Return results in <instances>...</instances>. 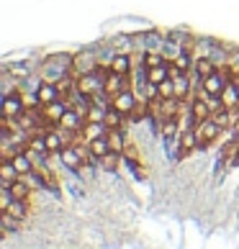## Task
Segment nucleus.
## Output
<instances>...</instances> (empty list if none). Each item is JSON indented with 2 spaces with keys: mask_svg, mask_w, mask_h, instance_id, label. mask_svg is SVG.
I'll list each match as a JSON object with an SVG mask.
<instances>
[{
  "mask_svg": "<svg viewBox=\"0 0 239 249\" xmlns=\"http://www.w3.org/2000/svg\"><path fill=\"white\" fill-rule=\"evenodd\" d=\"M211 62H214L216 67H226V62H229V52H224L221 44H216L214 52H211Z\"/></svg>",
  "mask_w": 239,
  "mask_h": 249,
  "instance_id": "23",
  "label": "nucleus"
},
{
  "mask_svg": "<svg viewBox=\"0 0 239 249\" xmlns=\"http://www.w3.org/2000/svg\"><path fill=\"white\" fill-rule=\"evenodd\" d=\"M196 149H201V139H198L196 128H185V131H180V136H178V154L188 157Z\"/></svg>",
  "mask_w": 239,
  "mask_h": 249,
  "instance_id": "5",
  "label": "nucleus"
},
{
  "mask_svg": "<svg viewBox=\"0 0 239 249\" xmlns=\"http://www.w3.org/2000/svg\"><path fill=\"white\" fill-rule=\"evenodd\" d=\"M111 47L116 52H124V54H139V47H136V36H129V34H121L111 41Z\"/></svg>",
  "mask_w": 239,
  "mask_h": 249,
  "instance_id": "9",
  "label": "nucleus"
},
{
  "mask_svg": "<svg viewBox=\"0 0 239 249\" xmlns=\"http://www.w3.org/2000/svg\"><path fill=\"white\" fill-rule=\"evenodd\" d=\"M108 70L118 72V75H131V70H134V54L116 52V57H113L111 64H108Z\"/></svg>",
  "mask_w": 239,
  "mask_h": 249,
  "instance_id": "8",
  "label": "nucleus"
},
{
  "mask_svg": "<svg viewBox=\"0 0 239 249\" xmlns=\"http://www.w3.org/2000/svg\"><path fill=\"white\" fill-rule=\"evenodd\" d=\"M36 95H39L41 106H49V103H54V100H59V98H62L59 88H57V82H49V80H41V85L36 88Z\"/></svg>",
  "mask_w": 239,
  "mask_h": 249,
  "instance_id": "7",
  "label": "nucleus"
},
{
  "mask_svg": "<svg viewBox=\"0 0 239 249\" xmlns=\"http://www.w3.org/2000/svg\"><path fill=\"white\" fill-rule=\"evenodd\" d=\"M160 52L165 54V59H167V62H172V59H175L178 54L183 52V44H180V41H175V39H170V36H167V39H165V44H162V49H160Z\"/></svg>",
  "mask_w": 239,
  "mask_h": 249,
  "instance_id": "20",
  "label": "nucleus"
},
{
  "mask_svg": "<svg viewBox=\"0 0 239 249\" xmlns=\"http://www.w3.org/2000/svg\"><path fill=\"white\" fill-rule=\"evenodd\" d=\"M170 64H172V67H175L178 72H190V70H193V64H196V57H193L190 52L183 49V52H180V54H178V57L172 59Z\"/></svg>",
  "mask_w": 239,
  "mask_h": 249,
  "instance_id": "16",
  "label": "nucleus"
},
{
  "mask_svg": "<svg viewBox=\"0 0 239 249\" xmlns=\"http://www.w3.org/2000/svg\"><path fill=\"white\" fill-rule=\"evenodd\" d=\"M165 39H167V34L162 31H144L136 36V47H139V52H147V49H162Z\"/></svg>",
  "mask_w": 239,
  "mask_h": 249,
  "instance_id": "6",
  "label": "nucleus"
},
{
  "mask_svg": "<svg viewBox=\"0 0 239 249\" xmlns=\"http://www.w3.org/2000/svg\"><path fill=\"white\" fill-rule=\"evenodd\" d=\"M237 152H239V142H237Z\"/></svg>",
  "mask_w": 239,
  "mask_h": 249,
  "instance_id": "25",
  "label": "nucleus"
},
{
  "mask_svg": "<svg viewBox=\"0 0 239 249\" xmlns=\"http://www.w3.org/2000/svg\"><path fill=\"white\" fill-rule=\"evenodd\" d=\"M111 106H113L116 110H121V113L129 118V116H131V110L139 106V95H136L134 88H126V90H121L118 95L111 98Z\"/></svg>",
  "mask_w": 239,
  "mask_h": 249,
  "instance_id": "2",
  "label": "nucleus"
},
{
  "mask_svg": "<svg viewBox=\"0 0 239 249\" xmlns=\"http://www.w3.org/2000/svg\"><path fill=\"white\" fill-rule=\"evenodd\" d=\"M98 67H100V62H98L95 52H77V54H72V72H75V75H85V72H93Z\"/></svg>",
  "mask_w": 239,
  "mask_h": 249,
  "instance_id": "3",
  "label": "nucleus"
},
{
  "mask_svg": "<svg viewBox=\"0 0 239 249\" xmlns=\"http://www.w3.org/2000/svg\"><path fill=\"white\" fill-rule=\"evenodd\" d=\"M26 100H23V93L16 90V93H8L3 95V118H18L26 113Z\"/></svg>",
  "mask_w": 239,
  "mask_h": 249,
  "instance_id": "1",
  "label": "nucleus"
},
{
  "mask_svg": "<svg viewBox=\"0 0 239 249\" xmlns=\"http://www.w3.org/2000/svg\"><path fill=\"white\" fill-rule=\"evenodd\" d=\"M88 149H90V154L93 157H103V154H108L111 152V144H108V136H98V139H90L88 142Z\"/></svg>",
  "mask_w": 239,
  "mask_h": 249,
  "instance_id": "17",
  "label": "nucleus"
},
{
  "mask_svg": "<svg viewBox=\"0 0 239 249\" xmlns=\"http://www.w3.org/2000/svg\"><path fill=\"white\" fill-rule=\"evenodd\" d=\"M221 98L224 108H237V100H239V85H234V82H229V85L224 88V93L219 95Z\"/></svg>",
  "mask_w": 239,
  "mask_h": 249,
  "instance_id": "18",
  "label": "nucleus"
},
{
  "mask_svg": "<svg viewBox=\"0 0 239 249\" xmlns=\"http://www.w3.org/2000/svg\"><path fill=\"white\" fill-rule=\"evenodd\" d=\"M216 41L214 39H196V47H193V57H211V52H214Z\"/></svg>",
  "mask_w": 239,
  "mask_h": 249,
  "instance_id": "19",
  "label": "nucleus"
},
{
  "mask_svg": "<svg viewBox=\"0 0 239 249\" xmlns=\"http://www.w3.org/2000/svg\"><path fill=\"white\" fill-rule=\"evenodd\" d=\"M196 131H198V139H201V149H206V146H211L219 139V134H221L224 128L219 126L214 118H206V121L196 124Z\"/></svg>",
  "mask_w": 239,
  "mask_h": 249,
  "instance_id": "4",
  "label": "nucleus"
},
{
  "mask_svg": "<svg viewBox=\"0 0 239 249\" xmlns=\"http://www.w3.org/2000/svg\"><path fill=\"white\" fill-rule=\"evenodd\" d=\"M82 134H85V139H98V136H106L108 134V126L100 124V121H85V126H82Z\"/></svg>",
  "mask_w": 239,
  "mask_h": 249,
  "instance_id": "15",
  "label": "nucleus"
},
{
  "mask_svg": "<svg viewBox=\"0 0 239 249\" xmlns=\"http://www.w3.org/2000/svg\"><path fill=\"white\" fill-rule=\"evenodd\" d=\"M124 121H126V116L121 113V110H116L113 106L106 110V121H103V124H106L108 128H124Z\"/></svg>",
  "mask_w": 239,
  "mask_h": 249,
  "instance_id": "21",
  "label": "nucleus"
},
{
  "mask_svg": "<svg viewBox=\"0 0 239 249\" xmlns=\"http://www.w3.org/2000/svg\"><path fill=\"white\" fill-rule=\"evenodd\" d=\"M108 144H111V152L124 154L126 152V136H124V128H108Z\"/></svg>",
  "mask_w": 239,
  "mask_h": 249,
  "instance_id": "13",
  "label": "nucleus"
},
{
  "mask_svg": "<svg viewBox=\"0 0 239 249\" xmlns=\"http://www.w3.org/2000/svg\"><path fill=\"white\" fill-rule=\"evenodd\" d=\"M118 164H121V154H118V152H108V154H103L98 160V167L103 172H108V175H113L118 170Z\"/></svg>",
  "mask_w": 239,
  "mask_h": 249,
  "instance_id": "14",
  "label": "nucleus"
},
{
  "mask_svg": "<svg viewBox=\"0 0 239 249\" xmlns=\"http://www.w3.org/2000/svg\"><path fill=\"white\" fill-rule=\"evenodd\" d=\"M190 113H193V118L201 124V121H206V118H211V106H208V100L206 98H201V95H196L193 98V103H190Z\"/></svg>",
  "mask_w": 239,
  "mask_h": 249,
  "instance_id": "10",
  "label": "nucleus"
},
{
  "mask_svg": "<svg viewBox=\"0 0 239 249\" xmlns=\"http://www.w3.org/2000/svg\"><path fill=\"white\" fill-rule=\"evenodd\" d=\"M5 72H11V75H13V77H18V80H23V77H29V75H31V70H29V64H26V62L8 64Z\"/></svg>",
  "mask_w": 239,
  "mask_h": 249,
  "instance_id": "22",
  "label": "nucleus"
},
{
  "mask_svg": "<svg viewBox=\"0 0 239 249\" xmlns=\"http://www.w3.org/2000/svg\"><path fill=\"white\" fill-rule=\"evenodd\" d=\"M160 98H178L175 95V82H172V77H167L165 82H160Z\"/></svg>",
  "mask_w": 239,
  "mask_h": 249,
  "instance_id": "24",
  "label": "nucleus"
},
{
  "mask_svg": "<svg viewBox=\"0 0 239 249\" xmlns=\"http://www.w3.org/2000/svg\"><path fill=\"white\" fill-rule=\"evenodd\" d=\"M18 178H21V172L16 170L13 160H3V164H0V185H11Z\"/></svg>",
  "mask_w": 239,
  "mask_h": 249,
  "instance_id": "12",
  "label": "nucleus"
},
{
  "mask_svg": "<svg viewBox=\"0 0 239 249\" xmlns=\"http://www.w3.org/2000/svg\"><path fill=\"white\" fill-rule=\"evenodd\" d=\"M160 136H162L165 142L178 139V136H180V121H178V116H172V118H165V121H160Z\"/></svg>",
  "mask_w": 239,
  "mask_h": 249,
  "instance_id": "11",
  "label": "nucleus"
}]
</instances>
